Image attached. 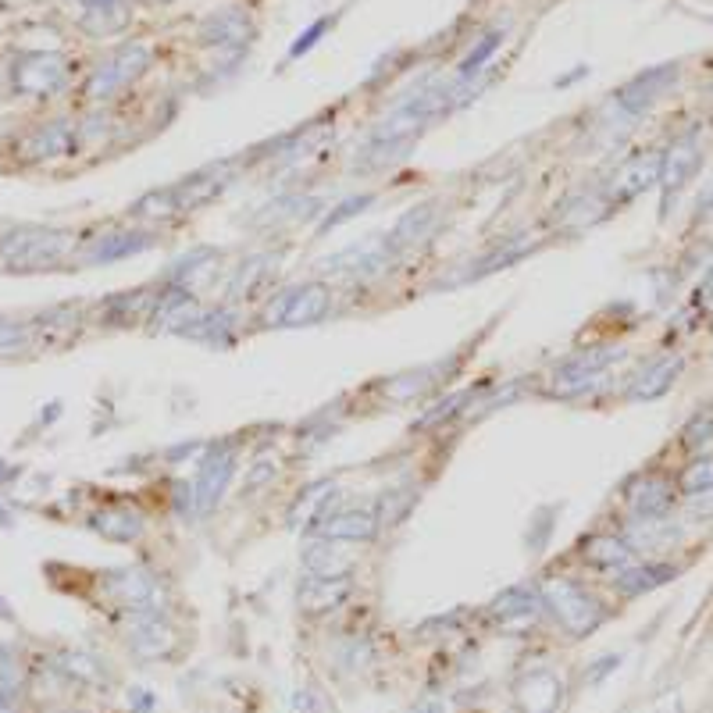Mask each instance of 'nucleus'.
<instances>
[{
    "instance_id": "nucleus-32",
    "label": "nucleus",
    "mask_w": 713,
    "mask_h": 713,
    "mask_svg": "<svg viewBox=\"0 0 713 713\" xmlns=\"http://www.w3.org/2000/svg\"><path fill=\"white\" fill-rule=\"evenodd\" d=\"M528 250H535V239H528V236L510 239V243H500V246H492V250H489L485 257L471 261V268H468V275H464V279H482V275H489V271L507 268V264L521 261V257L528 254Z\"/></svg>"
},
{
    "instance_id": "nucleus-38",
    "label": "nucleus",
    "mask_w": 713,
    "mask_h": 713,
    "mask_svg": "<svg viewBox=\"0 0 713 713\" xmlns=\"http://www.w3.org/2000/svg\"><path fill=\"white\" fill-rule=\"evenodd\" d=\"M61 674L79 678V681H93V685L107 681V674L100 671V664L97 660H90L86 653H61Z\"/></svg>"
},
{
    "instance_id": "nucleus-25",
    "label": "nucleus",
    "mask_w": 713,
    "mask_h": 713,
    "mask_svg": "<svg viewBox=\"0 0 713 713\" xmlns=\"http://www.w3.org/2000/svg\"><path fill=\"white\" fill-rule=\"evenodd\" d=\"M72 150H75V129L65 122L40 125V129L25 140V157H29V161H58V157H68Z\"/></svg>"
},
{
    "instance_id": "nucleus-13",
    "label": "nucleus",
    "mask_w": 713,
    "mask_h": 713,
    "mask_svg": "<svg viewBox=\"0 0 713 713\" xmlns=\"http://www.w3.org/2000/svg\"><path fill=\"white\" fill-rule=\"evenodd\" d=\"M107 596H115L125 610H161L164 585L143 567H122V571L104 574Z\"/></svg>"
},
{
    "instance_id": "nucleus-30",
    "label": "nucleus",
    "mask_w": 713,
    "mask_h": 713,
    "mask_svg": "<svg viewBox=\"0 0 713 713\" xmlns=\"http://www.w3.org/2000/svg\"><path fill=\"white\" fill-rule=\"evenodd\" d=\"M90 525L97 528L100 535H107V539L132 542V539H140L143 517L136 514L132 507H107V510H97V514L90 517Z\"/></svg>"
},
{
    "instance_id": "nucleus-3",
    "label": "nucleus",
    "mask_w": 713,
    "mask_h": 713,
    "mask_svg": "<svg viewBox=\"0 0 713 713\" xmlns=\"http://www.w3.org/2000/svg\"><path fill=\"white\" fill-rule=\"evenodd\" d=\"M539 596H542V607L553 614V621H557L567 635H574V639L592 635L599 624H603V617H607L603 603H599L589 589H582L578 582H567V578L546 582L539 589Z\"/></svg>"
},
{
    "instance_id": "nucleus-41",
    "label": "nucleus",
    "mask_w": 713,
    "mask_h": 713,
    "mask_svg": "<svg viewBox=\"0 0 713 713\" xmlns=\"http://www.w3.org/2000/svg\"><path fill=\"white\" fill-rule=\"evenodd\" d=\"M471 396H475V393H453L450 400H443V403H439V407H432V410H428L425 418L418 421V428H421V432H425V428L443 425V421H446V418H453V414H457V410L464 407V403H468Z\"/></svg>"
},
{
    "instance_id": "nucleus-23",
    "label": "nucleus",
    "mask_w": 713,
    "mask_h": 713,
    "mask_svg": "<svg viewBox=\"0 0 713 713\" xmlns=\"http://www.w3.org/2000/svg\"><path fill=\"white\" fill-rule=\"evenodd\" d=\"M678 578V567L674 564H664V560H646V564H628L617 571L614 585L617 592H624V596H642V592H653L660 589V585L674 582Z\"/></svg>"
},
{
    "instance_id": "nucleus-37",
    "label": "nucleus",
    "mask_w": 713,
    "mask_h": 713,
    "mask_svg": "<svg viewBox=\"0 0 713 713\" xmlns=\"http://www.w3.org/2000/svg\"><path fill=\"white\" fill-rule=\"evenodd\" d=\"M678 489L685 492V496H703V492H713V453H703V457H696L689 468L681 471Z\"/></svg>"
},
{
    "instance_id": "nucleus-8",
    "label": "nucleus",
    "mask_w": 713,
    "mask_h": 713,
    "mask_svg": "<svg viewBox=\"0 0 713 713\" xmlns=\"http://www.w3.org/2000/svg\"><path fill=\"white\" fill-rule=\"evenodd\" d=\"M393 264H396L393 246L371 239V243L346 246V250H339V254L318 261L314 268H318L321 275H346V279L361 282V279H378V275H386V271H393Z\"/></svg>"
},
{
    "instance_id": "nucleus-12",
    "label": "nucleus",
    "mask_w": 713,
    "mask_h": 713,
    "mask_svg": "<svg viewBox=\"0 0 713 713\" xmlns=\"http://www.w3.org/2000/svg\"><path fill=\"white\" fill-rule=\"evenodd\" d=\"M703 168V143H699V132H685L660 157V182L656 186L664 189V197L671 200L674 193L689 186L696 179V172Z\"/></svg>"
},
{
    "instance_id": "nucleus-19",
    "label": "nucleus",
    "mask_w": 713,
    "mask_h": 713,
    "mask_svg": "<svg viewBox=\"0 0 713 713\" xmlns=\"http://www.w3.org/2000/svg\"><path fill=\"white\" fill-rule=\"evenodd\" d=\"M300 564L311 578H325V582H346L353 574V557L343 553L332 539H314L300 553Z\"/></svg>"
},
{
    "instance_id": "nucleus-16",
    "label": "nucleus",
    "mask_w": 713,
    "mask_h": 713,
    "mask_svg": "<svg viewBox=\"0 0 713 713\" xmlns=\"http://www.w3.org/2000/svg\"><path fill=\"white\" fill-rule=\"evenodd\" d=\"M378 514L375 510L361 507H346V510H325L321 521L314 525V532H321V539L332 542H371L378 535Z\"/></svg>"
},
{
    "instance_id": "nucleus-29",
    "label": "nucleus",
    "mask_w": 713,
    "mask_h": 713,
    "mask_svg": "<svg viewBox=\"0 0 713 713\" xmlns=\"http://www.w3.org/2000/svg\"><path fill=\"white\" fill-rule=\"evenodd\" d=\"M79 25L90 36H115L129 25V0H115V4H82Z\"/></svg>"
},
{
    "instance_id": "nucleus-47",
    "label": "nucleus",
    "mask_w": 713,
    "mask_h": 713,
    "mask_svg": "<svg viewBox=\"0 0 713 713\" xmlns=\"http://www.w3.org/2000/svg\"><path fill=\"white\" fill-rule=\"evenodd\" d=\"M621 664V656H603V660H599V664H592V674H589V681L592 685H596V681H603L610 674V667H617Z\"/></svg>"
},
{
    "instance_id": "nucleus-50",
    "label": "nucleus",
    "mask_w": 713,
    "mask_h": 713,
    "mask_svg": "<svg viewBox=\"0 0 713 713\" xmlns=\"http://www.w3.org/2000/svg\"><path fill=\"white\" fill-rule=\"evenodd\" d=\"M414 713H446V703L443 699H425V703L414 706Z\"/></svg>"
},
{
    "instance_id": "nucleus-7",
    "label": "nucleus",
    "mask_w": 713,
    "mask_h": 713,
    "mask_svg": "<svg viewBox=\"0 0 713 713\" xmlns=\"http://www.w3.org/2000/svg\"><path fill=\"white\" fill-rule=\"evenodd\" d=\"M624 357V350L617 346H596V350L574 353L571 361L560 364L557 378H553V393L557 396H582L589 389H596L607 378L610 364H617Z\"/></svg>"
},
{
    "instance_id": "nucleus-22",
    "label": "nucleus",
    "mask_w": 713,
    "mask_h": 713,
    "mask_svg": "<svg viewBox=\"0 0 713 713\" xmlns=\"http://www.w3.org/2000/svg\"><path fill=\"white\" fill-rule=\"evenodd\" d=\"M582 560L599 571H621L635 560V550L628 546L624 535L614 532H596L589 539H582Z\"/></svg>"
},
{
    "instance_id": "nucleus-33",
    "label": "nucleus",
    "mask_w": 713,
    "mask_h": 713,
    "mask_svg": "<svg viewBox=\"0 0 713 713\" xmlns=\"http://www.w3.org/2000/svg\"><path fill=\"white\" fill-rule=\"evenodd\" d=\"M275 264H279V257L271 254H254L246 257L243 264H239V271L232 275L229 282V300H239V296H250L261 282L271 279V271H275Z\"/></svg>"
},
{
    "instance_id": "nucleus-21",
    "label": "nucleus",
    "mask_w": 713,
    "mask_h": 713,
    "mask_svg": "<svg viewBox=\"0 0 713 713\" xmlns=\"http://www.w3.org/2000/svg\"><path fill=\"white\" fill-rule=\"evenodd\" d=\"M150 246H154V232H140V229L111 232V236L93 239V243L82 250V264H111V261H122V257L143 254Z\"/></svg>"
},
{
    "instance_id": "nucleus-5",
    "label": "nucleus",
    "mask_w": 713,
    "mask_h": 713,
    "mask_svg": "<svg viewBox=\"0 0 713 713\" xmlns=\"http://www.w3.org/2000/svg\"><path fill=\"white\" fill-rule=\"evenodd\" d=\"M150 65V47L147 43H122L118 50H111L104 61L90 72V82H86V100L93 104H104L111 100L118 90H125L132 79H140Z\"/></svg>"
},
{
    "instance_id": "nucleus-10",
    "label": "nucleus",
    "mask_w": 713,
    "mask_h": 713,
    "mask_svg": "<svg viewBox=\"0 0 713 713\" xmlns=\"http://www.w3.org/2000/svg\"><path fill=\"white\" fill-rule=\"evenodd\" d=\"M232 471H236V450L229 443L207 450L197 475H193V485H189V492H193V514H207V510L218 507V500H222L232 482Z\"/></svg>"
},
{
    "instance_id": "nucleus-49",
    "label": "nucleus",
    "mask_w": 713,
    "mask_h": 713,
    "mask_svg": "<svg viewBox=\"0 0 713 713\" xmlns=\"http://www.w3.org/2000/svg\"><path fill=\"white\" fill-rule=\"evenodd\" d=\"M129 706L136 713H150L154 710V696L150 692H129Z\"/></svg>"
},
{
    "instance_id": "nucleus-39",
    "label": "nucleus",
    "mask_w": 713,
    "mask_h": 713,
    "mask_svg": "<svg viewBox=\"0 0 713 713\" xmlns=\"http://www.w3.org/2000/svg\"><path fill=\"white\" fill-rule=\"evenodd\" d=\"M371 193H357V197H346L343 204H336L332 211H328V218L321 222V232H332V229H339V225H346L353 218V214H361V211H368L371 207Z\"/></svg>"
},
{
    "instance_id": "nucleus-46",
    "label": "nucleus",
    "mask_w": 713,
    "mask_h": 713,
    "mask_svg": "<svg viewBox=\"0 0 713 713\" xmlns=\"http://www.w3.org/2000/svg\"><path fill=\"white\" fill-rule=\"evenodd\" d=\"M696 218H699V222L713 218V182H710V186H703V193H699V200H696Z\"/></svg>"
},
{
    "instance_id": "nucleus-51",
    "label": "nucleus",
    "mask_w": 713,
    "mask_h": 713,
    "mask_svg": "<svg viewBox=\"0 0 713 713\" xmlns=\"http://www.w3.org/2000/svg\"><path fill=\"white\" fill-rule=\"evenodd\" d=\"M585 75H589V68H574L571 75H564V79H557V86H571V82H578V79H585Z\"/></svg>"
},
{
    "instance_id": "nucleus-14",
    "label": "nucleus",
    "mask_w": 713,
    "mask_h": 713,
    "mask_svg": "<svg viewBox=\"0 0 713 713\" xmlns=\"http://www.w3.org/2000/svg\"><path fill=\"white\" fill-rule=\"evenodd\" d=\"M129 617V649L143 660H157V656H168L175 649V632L168 628L161 610H125Z\"/></svg>"
},
{
    "instance_id": "nucleus-52",
    "label": "nucleus",
    "mask_w": 713,
    "mask_h": 713,
    "mask_svg": "<svg viewBox=\"0 0 713 713\" xmlns=\"http://www.w3.org/2000/svg\"><path fill=\"white\" fill-rule=\"evenodd\" d=\"M0 621H11V607H8V599L0 596Z\"/></svg>"
},
{
    "instance_id": "nucleus-35",
    "label": "nucleus",
    "mask_w": 713,
    "mask_h": 713,
    "mask_svg": "<svg viewBox=\"0 0 713 713\" xmlns=\"http://www.w3.org/2000/svg\"><path fill=\"white\" fill-rule=\"evenodd\" d=\"M603 211H607V200L599 197V193H592V197H589V193H582V197L567 200V204L560 207L557 222L567 225V229H585V225L599 222V218H603Z\"/></svg>"
},
{
    "instance_id": "nucleus-36",
    "label": "nucleus",
    "mask_w": 713,
    "mask_h": 713,
    "mask_svg": "<svg viewBox=\"0 0 713 713\" xmlns=\"http://www.w3.org/2000/svg\"><path fill=\"white\" fill-rule=\"evenodd\" d=\"M507 40V29L503 25H496V29H489V33L482 36V40L475 43V47L468 50V58L460 61L457 68V79H475V75H482V68L489 65V58L500 50V43Z\"/></svg>"
},
{
    "instance_id": "nucleus-43",
    "label": "nucleus",
    "mask_w": 713,
    "mask_h": 713,
    "mask_svg": "<svg viewBox=\"0 0 713 713\" xmlns=\"http://www.w3.org/2000/svg\"><path fill=\"white\" fill-rule=\"evenodd\" d=\"M696 307L706 314V318L713 321V264L706 268V275H703V282L696 286Z\"/></svg>"
},
{
    "instance_id": "nucleus-15",
    "label": "nucleus",
    "mask_w": 713,
    "mask_h": 713,
    "mask_svg": "<svg viewBox=\"0 0 713 713\" xmlns=\"http://www.w3.org/2000/svg\"><path fill=\"white\" fill-rule=\"evenodd\" d=\"M254 36V25H250V15L243 8H222V11H211V15L200 22L197 29V40L204 47H218V50H246Z\"/></svg>"
},
{
    "instance_id": "nucleus-42",
    "label": "nucleus",
    "mask_w": 713,
    "mask_h": 713,
    "mask_svg": "<svg viewBox=\"0 0 713 713\" xmlns=\"http://www.w3.org/2000/svg\"><path fill=\"white\" fill-rule=\"evenodd\" d=\"M328 25H332V18H318L314 25H307L304 33L293 40V47H289V58H300V54H307V50H311L314 43H318L321 36L328 33Z\"/></svg>"
},
{
    "instance_id": "nucleus-54",
    "label": "nucleus",
    "mask_w": 713,
    "mask_h": 713,
    "mask_svg": "<svg viewBox=\"0 0 713 713\" xmlns=\"http://www.w3.org/2000/svg\"><path fill=\"white\" fill-rule=\"evenodd\" d=\"M161 4H168V0H161Z\"/></svg>"
},
{
    "instance_id": "nucleus-17",
    "label": "nucleus",
    "mask_w": 713,
    "mask_h": 713,
    "mask_svg": "<svg viewBox=\"0 0 713 713\" xmlns=\"http://www.w3.org/2000/svg\"><path fill=\"white\" fill-rule=\"evenodd\" d=\"M624 503L632 517H667L674 507V485L664 475H635L624 485Z\"/></svg>"
},
{
    "instance_id": "nucleus-53",
    "label": "nucleus",
    "mask_w": 713,
    "mask_h": 713,
    "mask_svg": "<svg viewBox=\"0 0 713 713\" xmlns=\"http://www.w3.org/2000/svg\"><path fill=\"white\" fill-rule=\"evenodd\" d=\"M8 525H11V514H8L4 507H0V528H8Z\"/></svg>"
},
{
    "instance_id": "nucleus-9",
    "label": "nucleus",
    "mask_w": 713,
    "mask_h": 713,
    "mask_svg": "<svg viewBox=\"0 0 713 713\" xmlns=\"http://www.w3.org/2000/svg\"><path fill=\"white\" fill-rule=\"evenodd\" d=\"M15 90L22 97H54L58 90H65L68 82V61L61 54H47V50H33L22 54L15 61Z\"/></svg>"
},
{
    "instance_id": "nucleus-4",
    "label": "nucleus",
    "mask_w": 713,
    "mask_h": 713,
    "mask_svg": "<svg viewBox=\"0 0 713 713\" xmlns=\"http://www.w3.org/2000/svg\"><path fill=\"white\" fill-rule=\"evenodd\" d=\"M332 311V289L325 282H300L282 289L264 311V325L271 328H307L318 325Z\"/></svg>"
},
{
    "instance_id": "nucleus-1",
    "label": "nucleus",
    "mask_w": 713,
    "mask_h": 713,
    "mask_svg": "<svg viewBox=\"0 0 713 713\" xmlns=\"http://www.w3.org/2000/svg\"><path fill=\"white\" fill-rule=\"evenodd\" d=\"M236 164H211L204 172L189 175L186 182H175V186L164 189H150L143 193L136 204H132V218L140 222H161V218H179L186 211H197V207L211 204L214 197H222L225 186H229Z\"/></svg>"
},
{
    "instance_id": "nucleus-27",
    "label": "nucleus",
    "mask_w": 713,
    "mask_h": 713,
    "mask_svg": "<svg viewBox=\"0 0 713 713\" xmlns=\"http://www.w3.org/2000/svg\"><path fill=\"white\" fill-rule=\"evenodd\" d=\"M560 696H564V689H560V678L553 671H532L517 689L525 713H553L560 706Z\"/></svg>"
},
{
    "instance_id": "nucleus-24",
    "label": "nucleus",
    "mask_w": 713,
    "mask_h": 713,
    "mask_svg": "<svg viewBox=\"0 0 713 713\" xmlns=\"http://www.w3.org/2000/svg\"><path fill=\"white\" fill-rule=\"evenodd\" d=\"M542 610V596L532 589V585H514V589L500 592V596L489 603V617L500 624H514V621H535Z\"/></svg>"
},
{
    "instance_id": "nucleus-26",
    "label": "nucleus",
    "mask_w": 713,
    "mask_h": 713,
    "mask_svg": "<svg viewBox=\"0 0 713 713\" xmlns=\"http://www.w3.org/2000/svg\"><path fill=\"white\" fill-rule=\"evenodd\" d=\"M232 332H236V318H232L229 307H197L179 336L218 346V343H225V336H232Z\"/></svg>"
},
{
    "instance_id": "nucleus-45",
    "label": "nucleus",
    "mask_w": 713,
    "mask_h": 713,
    "mask_svg": "<svg viewBox=\"0 0 713 713\" xmlns=\"http://www.w3.org/2000/svg\"><path fill=\"white\" fill-rule=\"evenodd\" d=\"M25 343V332L22 325H8V321H0V350H15V346Z\"/></svg>"
},
{
    "instance_id": "nucleus-40",
    "label": "nucleus",
    "mask_w": 713,
    "mask_h": 713,
    "mask_svg": "<svg viewBox=\"0 0 713 713\" xmlns=\"http://www.w3.org/2000/svg\"><path fill=\"white\" fill-rule=\"evenodd\" d=\"M681 439H685V446H692V450H703V446H710L713 443V414H710V410H706V414H696V418L685 425Z\"/></svg>"
},
{
    "instance_id": "nucleus-20",
    "label": "nucleus",
    "mask_w": 713,
    "mask_h": 713,
    "mask_svg": "<svg viewBox=\"0 0 713 713\" xmlns=\"http://www.w3.org/2000/svg\"><path fill=\"white\" fill-rule=\"evenodd\" d=\"M681 368H685L681 353H667V357H656V361L642 364L639 375L628 382V396L632 400H656V396H664L674 386V378L681 375Z\"/></svg>"
},
{
    "instance_id": "nucleus-31",
    "label": "nucleus",
    "mask_w": 713,
    "mask_h": 713,
    "mask_svg": "<svg viewBox=\"0 0 713 713\" xmlns=\"http://www.w3.org/2000/svg\"><path fill=\"white\" fill-rule=\"evenodd\" d=\"M457 361H439V364H425V368L418 371H407V375L393 378L386 386V396H393V400H414V396L428 393L432 386H439V375H446V371L453 368Z\"/></svg>"
},
{
    "instance_id": "nucleus-48",
    "label": "nucleus",
    "mask_w": 713,
    "mask_h": 713,
    "mask_svg": "<svg viewBox=\"0 0 713 713\" xmlns=\"http://www.w3.org/2000/svg\"><path fill=\"white\" fill-rule=\"evenodd\" d=\"M0 713H18V692L11 685H0Z\"/></svg>"
},
{
    "instance_id": "nucleus-11",
    "label": "nucleus",
    "mask_w": 713,
    "mask_h": 713,
    "mask_svg": "<svg viewBox=\"0 0 713 713\" xmlns=\"http://www.w3.org/2000/svg\"><path fill=\"white\" fill-rule=\"evenodd\" d=\"M660 157L664 154H656V150L639 154V157H628V161L607 179V186H603L599 197L607 200V207H614V204H628V200L649 193V189L660 182Z\"/></svg>"
},
{
    "instance_id": "nucleus-44",
    "label": "nucleus",
    "mask_w": 713,
    "mask_h": 713,
    "mask_svg": "<svg viewBox=\"0 0 713 713\" xmlns=\"http://www.w3.org/2000/svg\"><path fill=\"white\" fill-rule=\"evenodd\" d=\"M268 478H275V464L271 460H257L254 464V475L246 478V492H254V489H261Z\"/></svg>"
},
{
    "instance_id": "nucleus-6",
    "label": "nucleus",
    "mask_w": 713,
    "mask_h": 713,
    "mask_svg": "<svg viewBox=\"0 0 713 713\" xmlns=\"http://www.w3.org/2000/svg\"><path fill=\"white\" fill-rule=\"evenodd\" d=\"M674 82H678V65H674V61H667V65L642 68L635 79H628L621 90L614 93V111L624 118V122H632V118L646 115L649 107L664 97Z\"/></svg>"
},
{
    "instance_id": "nucleus-18",
    "label": "nucleus",
    "mask_w": 713,
    "mask_h": 713,
    "mask_svg": "<svg viewBox=\"0 0 713 713\" xmlns=\"http://www.w3.org/2000/svg\"><path fill=\"white\" fill-rule=\"evenodd\" d=\"M439 222H443V214H439V207L435 204L410 207L400 222L393 225V232L386 236V243L393 246V254L400 257L403 250H414V246L428 243V239L435 236V229H439Z\"/></svg>"
},
{
    "instance_id": "nucleus-2",
    "label": "nucleus",
    "mask_w": 713,
    "mask_h": 713,
    "mask_svg": "<svg viewBox=\"0 0 713 713\" xmlns=\"http://www.w3.org/2000/svg\"><path fill=\"white\" fill-rule=\"evenodd\" d=\"M75 250V236L65 229H43V225H22L0 236V268L11 275H36L54 271L68 261Z\"/></svg>"
},
{
    "instance_id": "nucleus-28",
    "label": "nucleus",
    "mask_w": 713,
    "mask_h": 713,
    "mask_svg": "<svg viewBox=\"0 0 713 713\" xmlns=\"http://www.w3.org/2000/svg\"><path fill=\"white\" fill-rule=\"evenodd\" d=\"M624 539H628V546H632L635 553L646 550H667V546H674V542L681 539V528L667 525L664 517H635L632 525H628V532H624Z\"/></svg>"
},
{
    "instance_id": "nucleus-34",
    "label": "nucleus",
    "mask_w": 713,
    "mask_h": 713,
    "mask_svg": "<svg viewBox=\"0 0 713 713\" xmlns=\"http://www.w3.org/2000/svg\"><path fill=\"white\" fill-rule=\"evenodd\" d=\"M350 585L346 582H325V578H307L304 589H300V603H304L307 614H328L336 610L346 599Z\"/></svg>"
}]
</instances>
